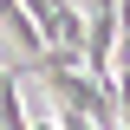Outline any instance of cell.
<instances>
[{
  "label": "cell",
  "instance_id": "cell-2",
  "mask_svg": "<svg viewBox=\"0 0 130 130\" xmlns=\"http://www.w3.org/2000/svg\"><path fill=\"white\" fill-rule=\"evenodd\" d=\"M26 130H59V117H32V124H26Z\"/></svg>",
  "mask_w": 130,
  "mask_h": 130
},
{
  "label": "cell",
  "instance_id": "cell-1",
  "mask_svg": "<svg viewBox=\"0 0 130 130\" xmlns=\"http://www.w3.org/2000/svg\"><path fill=\"white\" fill-rule=\"evenodd\" d=\"M0 32H7V46L20 52V65H26V72H32V65H39V59L52 52V39L39 32V20H32L26 7H20V0H0Z\"/></svg>",
  "mask_w": 130,
  "mask_h": 130
}]
</instances>
